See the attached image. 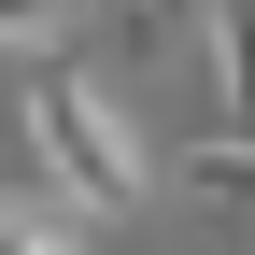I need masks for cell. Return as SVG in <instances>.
<instances>
[{"label": "cell", "mask_w": 255, "mask_h": 255, "mask_svg": "<svg viewBox=\"0 0 255 255\" xmlns=\"http://www.w3.org/2000/svg\"><path fill=\"white\" fill-rule=\"evenodd\" d=\"M0 255H85L57 199H0Z\"/></svg>", "instance_id": "8992f818"}, {"label": "cell", "mask_w": 255, "mask_h": 255, "mask_svg": "<svg viewBox=\"0 0 255 255\" xmlns=\"http://www.w3.org/2000/svg\"><path fill=\"white\" fill-rule=\"evenodd\" d=\"M100 28H114L128 71H184L199 57V0H100Z\"/></svg>", "instance_id": "3957f363"}, {"label": "cell", "mask_w": 255, "mask_h": 255, "mask_svg": "<svg viewBox=\"0 0 255 255\" xmlns=\"http://www.w3.org/2000/svg\"><path fill=\"white\" fill-rule=\"evenodd\" d=\"M184 184H199V213L255 227V128H199V142H184Z\"/></svg>", "instance_id": "277c9868"}, {"label": "cell", "mask_w": 255, "mask_h": 255, "mask_svg": "<svg viewBox=\"0 0 255 255\" xmlns=\"http://www.w3.org/2000/svg\"><path fill=\"white\" fill-rule=\"evenodd\" d=\"M199 85L213 128H255V0H199Z\"/></svg>", "instance_id": "7a4b0ae2"}, {"label": "cell", "mask_w": 255, "mask_h": 255, "mask_svg": "<svg viewBox=\"0 0 255 255\" xmlns=\"http://www.w3.org/2000/svg\"><path fill=\"white\" fill-rule=\"evenodd\" d=\"M28 156H43V199L57 213H100V227L156 199V142L128 128V100L100 71H71V57L28 71Z\"/></svg>", "instance_id": "6da1fadb"}, {"label": "cell", "mask_w": 255, "mask_h": 255, "mask_svg": "<svg viewBox=\"0 0 255 255\" xmlns=\"http://www.w3.org/2000/svg\"><path fill=\"white\" fill-rule=\"evenodd\" d=\"M71 28H85V0H0V57H28V71H43Z\"/></svg>", "instance_id": "5b68a950"}]
</instances>
